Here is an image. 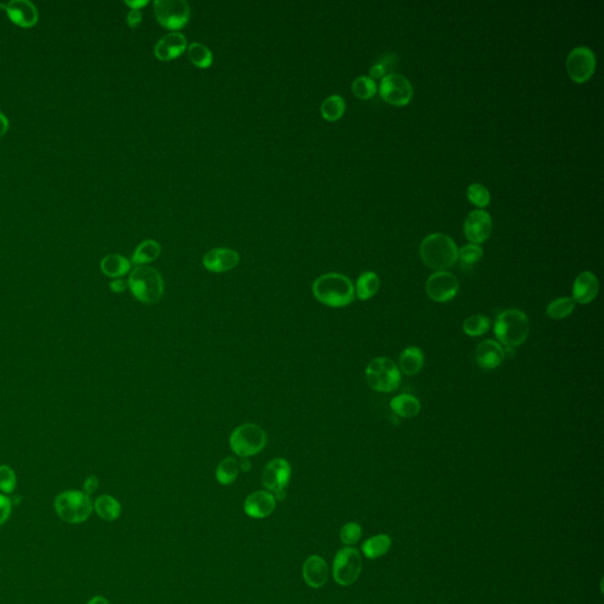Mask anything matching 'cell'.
<instances>
[{
    "label": "cell",
    "mask_w": 604,
    "mask_h": 604,
    "mask_svg": "<svg viewBox=\"0 0 604 604\" xmlns=\"http://www.w3.org/2000/svg\"><path fill=\"white\" fill-rule=\"evenodd\" d=\"M11 498H8L4 493H0V526L8 521L12 514Z\"/></svg>",
    "instance_id": "cell-40"
},
{
    "label": "cell",
    "mask_w": 604,
    "mask_h": 604,
    "mask_svg": "<svg viewBox=\"0 0 604 604\" xmlns=\"http://www.w3.org/2000/svg\"><path fill=\"white\" fill-rule=\"evenodd\" d=\"M98 486H99V479H98L97 476H89V477L84 481L83 483V490L82 491L84 493H87V496H90L92 493L97 491Z\"/></svg>",
    "instance_id": "cell-41"
},
{
    "label": "cell",
    "mask_w": 604,
    "mask_h": 604,
    "mask_svg": "<svg viewBox=\"0 0 604 604\" xmlns=\"http://www.w3.org/2000/svg\"><path fill=\"white\" fill-rule=\"evenodd\" d=\"M380 288V279L374 271H365L357 280L355 295L359 300L367 301L374 297Z\"/></svg>",
    "instance_id": "cell-25"
},
{
    "label": "cell",
    "mask_w": 604,
    "mask_h": 604,
    "mask_svg": "<svg viewBox=\"0 0 604 604\" xmlns=\"http://www.w3.org/2000/svg\"><path fill=\"white\" fill-rule=\"evenodd\" d=\"M276 502L278 500L271 492L267 490H259L247 497L243 504V509L247 516L255 519H262V518L269 517L274 512Z\"/></svg>",
    "instance_id": "cell-17"
},
{
    "label": "cell",
    "mask_w": 604,
    "mask_h": 604,
    "mask_svg": "<svg viewBox=\"0 0 604 604\" xmlns=\"http://www.w3.org/2000/svg\"><path fill=\"white\" fill-rule=\"evenodd\" d=\"M600 290V283L597 276L591 271L581 273L572 286V299L577 304H590L595 300Z\"/></svg>",
    "instance_id": "cell-20"
},
{
    "label": "cell",
    "mask_w": 604,
    "mask_h": 604,
    "mask_svg": "<svg viewBox=\"0 0 604 604\" xmlns=\"http://www.w3.org/2000/svg\"><path fill=\"white\" fill-rule=\"evenodd\" d=\"M492 232V218L485 210L471 211L464 222V233L467 239L474 245H479L488 240Z\"/></svg>",
    "instance_id": "cell-15"
},
{
    "label": "cell",
    "mask_w": 604,
    "mask_h": 604,
    "mask_svg": "<svg viewBox=\"0 0 604 604\" xmlns=\"http://www.w3.org/2000/svg\"><path fill=\"white\" fill-rule=\"evenodd\" d=\"M290 476L292 467L290 462L283 458H276L264 467L261 481L264 488L276 496V500H283L286 497V488L290 484Z\"/></svg>",
    "instance_id": "cell-10"
},
{
    "label": "cell",
    "mask_w": 604,
    "mask_h": 604,
    "mask_svg": "<svg viewBox=\"0 0 604 604\" xmlns=\"http://www.w3.org/2000/svg\"><path fill=\"white\" fill-rule=\"evenodd\" d=\"M393 412L402 418H413L420 411L419 399L411 395H399L391 400Z\"/></svg>",
    "instance_id": "cell-28"
},
{
    "label": "cell",
    "mask_w": 604,
    "mask_h": 604,
    "mask_svg": "<svg viewBox=\"0 0 604 604\" xmlns=\"http://www.w3.org/2000/svg\"><path fill=\"white\" fill-rule=\"evenodd\" d=\"M362 536V529L358 523L350 522L341 528L340 541L346 546H352L360 541Z\"/></svg>",
    "instance_id": "cell-39"
},
{
    "label": "cell",
    "mask_w": 604,
    "mask_h": 604,
    "mask_svg": "<svg viewBox=\"0 0 604 604\" xmlns=\"http://www.w3.org/2000/svg\"><path fill=\"white\" fill-rule=\"evenodd\" d=\"M420 257L431 269L445 271L458 261V248L450 236L434 233L423 240L420 245Z\"/></svg>",
    "instance_id": "cell-2"
},
{
    "label": "cell",
    "mask_w": 604,
    "mask_h": 604,
    "mask_svg": "<svg viewBox=\"0 0 604 604\" xmlns=\"http://www.w3.org/2000/svg\"><path fill=\"white\" fill-rule=\"evenodd\" d=\"M188 42L181 32H169L159 38L154 47V56L161 62H171L185 54Z\"/></svg>",
    "instance_id": "cell-16"
},
{
    "label": "cell",
    "mask_w": 604,
    "mask_h": 604,
    "mask_svg": "<svg viewBox=\"0 0 604 604\" xmlns=\"http://www.w3.org/2000/svg\"><path fill=\"white\" fill-rule=\"evenodd\" d=\"M346 111V103L344 98L339 94H332L322 101L320 113L323 120L328 122H337L344 116Z\"/></svg>",
    "instance_id": "cell-29"
},
{
    "label": "cell",
    "mask_w": 604,
    "mask_h": 604,
    "mask_svg": "<svg viewBox=\"0 0 604 604\" xmlns=\"http://www.w3.org/2000/svg\"><path fill=\"white\" fill-rule=\"evenodd\" d=\"M362 555L355 548L346 546L338 551L333 561V579L339 586H352L362 574Z\"/></svg>",
    "instance_id": "cell-9"
},
{
    "label": "cell",
    "mask_w": 604,
    "mask_h": 604,
    "mask_svg": "<svg viewBox=\"0 0 604 604\" xmlns=\"http://www.w3.org/2000/svg\"><path fill=\"white\" fill-rule=\"evenodd\" d=\"M379 94L383 101L390 104L402 106L409 104L413 97L412 84L402 75L391 73L383 77L379 87Z\"/></svg>",
    "instance_id": "cell-11"
},
{
    "label": "cell",
    "mask_w": 604,
    "mask_h": 604,
    "mask_svg": "<svg viewBox=\"0 0 604 604\" xmlns=\"http://www.w3.org/2000/svg\"><path fill=\"white\" fill-rule=\"evenodd\" d=\"M128 288L143 304H155L164 294V281L156 268L137 266L130 271Z\"/></svg>",
    "instance_id": "cell-3"
},
{
    "label": "cell",
    "mask_w": 604,
    "mask_h": 604,
    "mask_svg": "<svg viewBox=\"0 0 604 604\" xmlns=\"http://www.w3.org/2000/svg\"><path fill=\"white\" fill-rule=\"evenodd\" d=\"M425 357L419 347L416 346H409L405 348L400 355L399 358V366L406 376H416L420 372V369H423Z\"/></svg>",
    "instance_id": "cell-24"
},
{
    "label": "cell",
    "mask_w": 604,
    "mask_h": 604,
    "mask_svg": "<svg viewBox=\"0 0 604 604\" xmlns=\"http://www.w3.org/2000/svg\"><path fill=\"white\" fill-rule=\"evenodd\" d=\"M142 12L141 10H130L127 15V24L131 29H136L141 25L142 23Z\"/></svg>",
    "instance_id": "cell-42"
},
{
    "label": "cell",
    "mask_w": 604,
    "mask_h": 604,
    "mask_svg": "<svg viewBox=\"0 0 604 604\" xmlns=\"http://www.w3.org/2000/svg\"><path fill=\"white\" fill-rule=\"evenodd\" d=\"M239 465L240 470L243 471V472H248L252 469V463L248 460V458H242Z\"/></svg>",
    "instance_id": "cell-47"
},
{
    "label": "cell",
    "mask_w": 604,
    "mask_h": 604,
    "mask_svg": "<svg viewBox=\"0 0 604 604\" xmlns=\"http://www.w3.org/2000/svg\"><path fill=\"white\" fill-rule=\"evenodd\" d=\"M87 604H110V602L105 597L94 596L91 600H89Z\"/></svg>",
    "instance_id": "cell-46"
},
{
    "label": "cell",
    "mask_w": 604,
    "mask_h": 604,
    "mask_svg": "<svg viewBox=\"0 0 604 604\" xmlns=\"http://www.w3.org/2000/svg\"><path fill=\"white\" fill-rule=\"evenodd\" d=\"M493 332L504 347L516 348L526 340L530 322L525 313L519 309H507L497 316Z\"/></svg>",
    "instance_id": "cell-4"
},
{
    "label": "cell",
    "mask_w": 604,
    "mask_h": 604,
    "mask_svg": "<svg viewBox=\"0 0 604 604\" xmlns=\"http://www.w3.org/2000/svg\"><path fill=\"white\" fill-rule=\"evenodd\" d=\"M99 267L105 276L111 279H121L130 273L131 262L120 254H109L101 259Z\"/></svg>",
    "instance_id": "cell-22"
},
{
    "label": "cell",
    "mask_w": 604,
    "mask_h": 604,
    "mask_svg": "<svg viewBox=\"0 0 604 604\" xmlns=\"http://www.w3.org/2000/svg\"><path fill=\"white\" fill-rule=\"evenodd\" d=\"M467 195L469 201L474 203V206L479 207V208H484L491 201L490 192H488V188L485 185H481V183H474V185H469L467 187Z\"/></svg>",
    "instance_id": "cell-37"
},
{
    "label": "cell",
    "mask_w": 604,
    "mask_h": 604,
    "mask_svg": "<svg viewBox=\"0 0 604 604\" xmlns=\"http://www.w3.org/2000/svg\"><path fill=\"white\" fill-rule=\"evenodd\" d=\"M124 4L127 5L130 10H141L149 4L148 0H127L124 1Z\"/></svg>",
    "instance_id": "cell-44"
},
{
    "label": "cell",
    "mask_w": 604,
    "mask_h": 604,
    "mask_svg": "<svg viewBox=\"0 0 604 604\" xmlns=\"http://www.w3.org/2000/svg\"><path fill=\"white\" fill-rule=\"evenodd\" d=\"M596 69V57L589 47H575L567 58V71L576 83L590 80Z\"/></svg>",
    "instance_id": "cell-12"
},
{
    "label": "cell",
    "mask_w": 604,
    "mask_h": 604,
    "mask_svg": "<svg viewBox=\"0 0 604 604\" xmlns=\"http://www.w3.org/2000/svg\"><path fill=\"white\" fill-rule=\"evenodd\" d=\"M109 288H110V290L113 292V293H123V292L127 290L128 281H124L123 279H113V281L110 283V285H109Z\"/></svg>",
    "instance_id": "cell-43"
},
{
    "label": "cell",
    "mask_w": 604,
    "mask_h": 604,
    "mask_svg": "<svg viewBox=\"0 0 604 604\" xmlns=\"http://www.w3.org/2000/svg\"><path fill=\"white\" fill-rule=\"evenodd\" d=\"M328 572L327 562L319 555H312L302 565L304 583L313 589H320L325 586L328 581Z\"/></svg>",
    "instance_id": "cell-19"
},
{
    "label": "cell",
    "mask_w": 604,
    "mask_h": 604,
    "mask_svg": "<svg viewBox=\"0 0 604 604\" xmlns=\"http://www.w3.org/2000/svg\"><path fill=\"white\" fill-rule=\"evenodd\" d=\"M54 511L63 522L80 524L94 512V502L82 490H66L54 498Z\"/></svg>",
    "instance_id": "cell-5"
},
{
    "label": "cell",
    "mask_w": 604,
    "mask_h": 604,
    "mask_svg": "<svg viewBox=\"0 0 604 604\" xmlns=\"http://www.w3.org/2000/svg\"><path fill=\"white\" fill-rule=\"evenodd\" d=\"M203 266L211 273H226L239 264L240 254L230 248H214L203 257Z\"/></svg>",
    "instance_id": "cell-18"
},
{
    "label": "cell",
    "mask_w": 604,
    "mask_h": 604,
    "mask_svg": "<svg viewBox=\"0 0 604 604\" xmlns=\"http://www.w3.org/2000/svg\"><path fill=\"white\" fill-rule=\"evenodd\" d=\"M161 245L155 240H145L140 243L135 249L131 262L136 266H148L159 257Z\"/></svg>",
    "instance_id": "cell-26"
},
{
    "label": "cell",
    "mask_w": 604,
    "mask_h": 604,
    "mask_svg": "<svg viewBox=\"0 0 604 604\" xmlns=\"http://www.w3.org/2000/svg\"><path fill=\"white\" fill-rule=\"evenodd\" d=\"M464 332L469 337H481L490 329V319L483 314H474L464 321Z\"/></svg>",
    "instance_id": "cell-34"
},
{
    "label": "cell",
    "mask_w": 604,
    "mask_h": 604,
    "mask_svg": "<svg viewBox=\"0 0 604 604\" xmlns=\"http://www.w3.org/2000/svg\"><path fill=\"white\" fill-rule=\"evenodd\" d=\"M378 87L376 82L367 76H359L352 83V91L358 98L369 99L376 94Z\"/></svg>",
    "instance_id": "cell-36"
},
{
    "label": "cell",
    "mask_w": 604,
    "mask_h": 604,
    "mask_svg": "<svg viewBox=\"0 0 604 604\" xmlns=\"http://www.w3.org/2000/svg\"><path fill=\"white\" fill-rule=\"evenodd\" d=\"M504 359V347L497 341H483L476 351V360L481 369H496L503 362Z\"/></svg>",
    "instance_id": "cell-21"
},
{
    "label": "cell",
    "mask_w": 604,
    "mask_h": 604,
    "mask_svg": "<svg viewBox=\"0 0 604 604\" xmlns=\"http://www.w3.org/2000/svg\"><path fill=\"white\" fill-rule=\"evenodd\" d=\"M152 8L157 23L171 32H180L192 16L190 6L185 0H155Z\"/></svg>",
    "instance_id": "cell-8"
},
{
    "label": "cell",
    "mask_w": 604,
    "mask_h": 604,
    "mask_svg": "<svg viewBox=\"0 0 604 604\" xmlns=\"http://www.w3.org/2000/svg\"><path fill=\"white\" fill-rule=\"evenodd\" d=\"M316 300L328 307H345L355 300V286L347 276L340 273H327L319 276L312 286Z\"/></svg>",
    "instance_id": "cell-1"
},
{
    "label": "cell",
    "mask_w": 604,
    "mask_h": 604,
    "mask_svg": "<svg viewBox=\"0 0 604 604\" xmlns=\"http://www.w3.org/2000/svg\"><path fill=\"white\" fill-rule=\"evenodd\" d=\"M575 307L576 302L572 297H563L551 301L550 304H548V307H546V313L550 319L562 320V319L570 316Z\"/></svg>",
    "instance_id": "cell-31"
},
{
    "label": "cell",
    "mask_w": 604,
    "mask_h": 604,
    "mask_svg": "<svg viewBox=\"0 0 604 604\" xmlns=\"http://www.w3.org/2000/svg\"><path fill=\"white\" fill-rule=\"evenodd\" d=\"M0 8L6 12L8 19L13 24L23 29L33 27L39 20L38 8L29 0H11L5 4H0Z\"/></svg>",
    "instance_id": "cell-14"
},
{
    "label": "cell",
    "mask_w": 604,
    "mask_h": 604,
    "mask_svg": "<svg viewBox=\"0 0 604 604\" xmlns=\"http://www.w3.org/2000/svg\"><path fill=\"white\" fill-rule=\"evenodd\" d=\"M267 444V434L257 424H243L233 431L229 445L233 452L242 458L255 456Z\"/></svg>",
    "instance_id": "cell-7"
},
{
    "label": "cell",
    "mask_w": 604,
    "mask_h": 604,
    "mask_svg": "<svg viewBox=\"0 0 604 604\" xmlns=\"http://www.w3.org/2000/svg\"><path fill=\"white\" fill-rule=\"evenodd\" d=\"M8 128H10V122H8V117L0 111V138L6 135Z\"/></svg>",
    "instance_id": "cell-45"
},
{
    "label": "cell",
    "mask_w": 604,
    "mask_h": 604,
    "mask_svg": "<svg viewBox=\"0 0 604 604\" xmlns=\"http://www.w3.org/2000/svg\"><path fill=\"white\" fill-rule=\"evenodd\" d=\"M483 248L478 245L469 243L467 246L462 247L458 249V260L460 262V267L463 269H471L474 264H477L478 261L483 257Z\"/></svg>",
    "instance_id": "cell-35"
},
{
    "label": "cell",
    "mask_w": 604,
    "mask_h": 604,
    "mask_svg": "<svg viewBox=\"0 0 604 604\" xmlns=\"http://www.w3.org/2000/svg\"><path fill=\"white\" fill-rule=\"evenodd\" d=\"M18 484L17 474L10 465H0V491L4 495H10L15 491Z\"/></svg>",
    "instance_id": "cell-38"
},
{
    "label": "cell",
    "mask_w": 604,
    "mask_h": 604,
    "mask_svg": "<svg viewBox=\"0 0 604 604\" xmlns=\"http://www.w3.org/2000/svg\"><path fill=\"white\" fill-rule=\"evenodd\" d=\"M240 474V465L238 460L227 457L216 467V479L220 484L230 485L236 481Z\"/></svg>",
    "instance_id": "cell-32"
},
{
    "label": "cell",
    "mask_w": 604,
    "mask_h": 604,
    "mask_svg": "<svg viewBox=\"0 0 604 604\" xmlns=\"http://www.w3.org/2000/svg\"><path fill=\"white\" fill-rule=\"evenodd\" d=\"M366 381L376 392H393L402 381V372L392 359L379 357L369 362L365 371Z\"/></svg>",
    "instance_id": "cell-6"
},
{
    "label": "cell",
    "mask_w": 604,
    "mask_h": 604,
    "mask_svg": "<svg viewBox=\"0 0 604 604\" xmlns=\"http://www.w3.org/2000/svg\"><path fill=\"white\" fill-rule=\"evenodd\" d=\"M187 56L192 66L199 69H209L214 63L213 52L202 43L189 44Z\"/></svg>",
    "instance_id": "cell-30"
},
{
    "label": "cell",
    "mask_w": 604,
    "mask_h": 604,
    "mask_svg": "<svg viewBox=\"0 0 604 604\" xmlns=\"http://www.w3.org/2000/svg\"><path fill=\"white\" fill-rule=\"evenodd\" d=\"M398 63V57L395 54H386L381 56L369 70V78L371 80H383V77L391 75L395 69V64Z\"/></svg>",
    "instance_id": "cell-33"
},
{
    "label": "cell",
    "mask_w": 604,
    "mask_h": 604,
    "mask_svg": "<svg viewBox=\"0 0 604 604\" xmlns=\"http://www.w3.org/2000/svg\"><path fill=\"white\" fill-rule=\"evenodd\" d=\"M392 546V539L388 535L373 536L362 544V553L369 560L383 557Z\"/></svg>",
    "instance_id": "cell-27"
},
{
    "label": "cell",
    "mask_w": 604,
    "mask_h": 604,
    "mask_svg": "<svg viewBox=\"0 0 604 604\" xmlns=\"http://www.w3.org/2000/svg\"><path fill=\"white\" fill-rule=\"evenodd\" d=\"M94 511L103 521L115 522L122 514V505L115 497L101 495L94 502Z\"/></svg>",
    "instance_id": "cell-23"
},
{
    "label": "cell",
    "mask_w": 604,
    "mask_h": 604,
    "mask_svg": "<svg viewBox=\"0 0 604 604\" xmlns=\"http://www.w3.org/2000/svg\"><path fill=\"white\" fill-rule=\"evenodd\" d=\"M426 294L436 302H448L460 292V281L449 271H436L426 281Z\"/></svg>",
    "instance_id": "cell-13"
}]
</instances>
